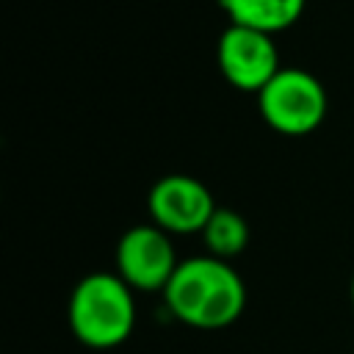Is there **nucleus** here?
<instances>
[{
	"mask_svg": "<svg viewBox=\"0 0 354 354\" xmlns=\"http://www.w3.org/2000/svg\"><path fill=\"white\" fill-rule=\"evenodd\" d=\"M216 64H218L221 77L232 88L249 91L254 97L282 69L279 66V53H277V44H274L271 33H263V30H254V28H243V25H232V22L218 36Z\"/></svg>",
	"mask_w": 354,
	"mask_h": 354,
	"instance_id": "nucleus-5",
	"label": "nucleus"
},
{
	"mask_svg": "<svg viewBox=\"0 0 354 354\" xmlns=\"http://www.w3.org/2000/svg\"><path fill=\"white\" fill-rule=\"evenodd\" d=\"M199 235H202L207 254L218 260H230V263L249 246V224L232 207H216Z\"/></svg>",
	"mask_w": 354,
	"mask_h": 354,
	"instance_id": "nucleus-8",
	"label": "nucleus"
},
{
	"mask_svg": "<svg viewBox=\"0 0 354 354\" xmlns=\"http://www.w3.org/2000/svg\"><path fill=\"white\" fill-rule=\"evenodd\" d=\"M169 313L199 332L232 326L246 307V285L230 260L196 254L180 260L163 290Z\"/></svg>",
	"mask_w": 354,
	"mask_h": 354,
	"instance_id": "nucleus-1",
	"label": "nucleus"
},
{
	"mask_svg": "<svg viewBox=\"0 0 354 354\" xmlns=\"http://www.w3.org/2000/svg\"><path fill=\"white\" fill-rule=\"evenodd\" d=\"M133 288L113 271L80 277L66 301V324L75 340L94 351L122 346L136 329Z\"/></svg>",
	"mask_w": 354,
	"mask_h": 354,
	"instance_id": "nucleus-2",
	"label": "nucleus"
},
{
	"mask_svg": "<svg viewBox=\"0 0 354 354\" xmlns=\"http://www.w3.org/2000/svg\"><path fill=\"white\" fill-rule=\"evenodd\" d=\"M216 207L210 188L191 174H166L155 180L147 194L149 221L169 235L202 232Z\"/></svg>",
	"mask_w": 354,
	"mask_h": 354,
	"instance_id": "nucleus-6",
	"label": "nucleus"
},
{
	"mask_svg": "<svg viewBox=\"0 0 354 354\" xmlns=\"http://www.w3.org/2000/svg\"><path fill=\"white\" fill-rule=\"evenodd\" d=\"M257 111L271 130L299 138L321 127L329 111V100L324 83L313 72L282 66L257 94Z\"/></svg>",
	"mask_w": 354,
	"mask_h": 354,
	"instance_id": "nucleus-3",
	"label": "nucleus"
},
{
	"mask_svg": "<svg viewBox=\"0 0 354 354\" xmlns=\"http://www.w3.org/2000/svg\"><path fill=\"white\" fill-rule=\"evenodd\" d=\"M218 6L232 25L254 28L274 36L301 17L307 0H218Z\"/></svg>",
	"mask_w": 354,
	"mask_h": 354,
	"instance_id": "nucleus-7",
	"label": "nucleus"
},
{
	"mask_svg": "<svg viewBox=\"0 0 354 354\" xmlns=\"http://www.w3.org/2000/svg\"><path fill=\"white\" fill-rule=\"evenodd\" d=\"M177 266L180 260L171 235L152 221L124 230L116 243V274L133 290L163 293Z\"/></svg>",
	"mask_w": 354,
	"mask_h": 354,
	"instance_id": "nucleus-4",
	"label": "nucleus"
},
{
	"mask_svg": "<svg viewBox=\"0 0 354 354\" xmlns=\"http://www.w3.org/2000/svg\"><path fill=\"white\" fill-rule=\"evenodd\" d=\"M348 296H351V307H354V274H351V285H348Z\"/></svg>",
	"mask_w": 354,
	"mask_h": 354,
	"instance_id": "nucleus-9",
	"label": "nucleus"
}]
</instances>
